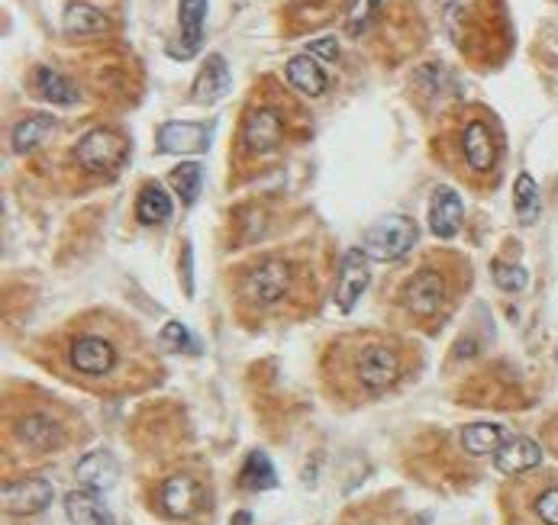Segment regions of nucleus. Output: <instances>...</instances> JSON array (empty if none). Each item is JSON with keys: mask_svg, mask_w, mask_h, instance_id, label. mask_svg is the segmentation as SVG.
<instances>
[{"mask_svg": "<svg viewBox=\"0 0 558 525\" xmlns=\"http://www.w3.org/2000/svg\"><path fill=\"white\" fill-rule=\"evenodd\" d=\"M200 184H204V168L194 165V162L171 171V187H175L178 197H181L184 203H194V200H197Z\"/></svg>", "mask_w": 558, "mask_h": 525, "instance_id": "cd10ccee", "label": "nucleus"}, {"mask_svg": "<svg viewBox=\"0 0 558 525\" xmlns=\"http://www.w3.org/2000/svg\"><path fill=\"white\" fill-rule=\"evenodd\" d=\"M75 158L94 174H113L126 162V139L113 129H91L78 139Z\"/></svg>", "mask_w": 558, "mask_h": 525, "instance_id": "423d86ee", "label": "nucleus"}, {"mask_svg": "<svg viewBox=\"0 0 558 525\" xmlns=\"http://www.w3.org/2000/svg\"><path fill=\"white\" fill-rule=\"evenodd\" d=\"M36 84H39V94H42V97H49L52 104H59V107L78 104V87L71 84L65 75H59V71H52V68H39V71H36Z\"/></svg>", "mask_w": 558, "mask_h": 525, "instance_id": "b1692460", "label": "nucleus"}, {"mask_svg": "<svg viewBox=\"0 0 558 525\" xmlns=\"http://www.w3.org/2000/svg\"><path fill=\"white\" fill-rule=\"evenodd\" d=\"M542 461V448L533 439H507V445L494 455V464L500 474H526Z\"/></svg>", "mask_w": 558, "mask_h": 525, "instance_id": "2eb2a0df", "label": "nucleus"}, {"mask_svg": "<svg viewBox=\"0 0 558 525\" xmlns=\"http://www.w3.org/2000/svg\"><path fill=\"white\" fill-rule=\"evenodd\" d=\"M62 26H65L68 36H97V33H107L110 20H107L100 10L88 7V4H71V7L65 10Z\"/></svg>", "mask_w": 558, "mask_h": 525, "instance_id": "aec40b11", "label": "nucleus"}, {"mask_svg": "<svg viewBox=\"0 0 558 525\" xmlns=\"http://www.w3.org/2000/svg\"><path fill=\"white\" fill-rule=\"evenodd\" d=\"M52 503V484L42 477L33 480H17V484L4 487V506L17 516H33L42 513Z\"/></svg>", "mask_w": 558, "mask_h": 525, "instance_id": "9d476101", "label": "nucleus"}, {"mask_svg": "<svg viewBox=\"0 0 558 525\" xmlns=\"http://www.w3.org/2000/svg\"><path fill=\"white\" fill-rule=\"evenodd\" d=\"M78 480L84 484V490H91V493H104L110 490L113 484H117V477H120V468H117V461H113L107 451H91V455H84L81 464L75 468Z\"/></svg>", "mask_w": 558, "mask_h": 525, "instance_id": "4468645a", "label": "nucleus"}, {"mask_svg": "<svg viewBox=\"0 0 558 525\" xmlns=\"http://www.w3.org/2000/svg\"><path fill=\"white\" fill-rule=\"evenodd\" d=\"M400 300H404V306L413 316H420V319L436 316L442 306H446V300H449L446 277H442L439 271H433V268H423L404 284V290H400Z\"/></svg>", "mask_w": 558, "mask_h": 525, "instance_id": "6e6552de", "label": "nucleus"}, {"mask_svg": "<svg viewBox=\"0 0 558 525\" xmlns=\"http://www.w3.org/2000/svg\"><path fill=\"white\" fill-rule=\"evenodd\" d=\"M139 223H146V226H159L165 223L168 216H171V197L165 194V187L159 184H149L146 191L139 194Z\"/></svg>", "mask_w": 558, "mask_h": 525, "instance_id": "393cba45", "label": "nucleus"}, {"mask_svg": "<svg viewBox=\"0 0 558 525\" xmlns=\"http://www.w3.org/2000/svg\"><path fill=\"white\" fill-rule=\"evenodd\" d=\"M210 145V126L204 123H165L159 129V149L168 155H194Z\"/></svg>", "mask_w": 558, "mask_h": 525, "instance_id": "9b49d317", "label": "nucleus"}, {"mask_svg": "<svg viewBox=\"0 0 558 525\" xmlns=\"http://www.w3.org/2000/svg\"><path fill=\"white\" fill-rule=\"evenodd\" d=\"M284 136H288V123H284V110L278 104H259L246 113L242 120V149L252 158H268L275 155Z\"/></svg>", "mask_w": 558, "mask_h": 525, "instance_id": "20e7f679", "label": "nucleus"}, {"mask_svg": "<svg viewBox=\"0 0 558 525\" xmlns=\"http://www.w3.org/2000/svg\"><path fill=\"white\" fill-rule=\"evenodd\" d=\"M378 7H381V0H352V7L346 13V33L349 36H362L365 29L375 23Z\"/></svg>", "mask_w": 558, "mask_h": 525, "instance_id": "c85d7f7f", "label": "nucleus"}, {"mask_svg": "<svg viewBox=\"0 0 558 525\" xmlns=\"http://www.w3.org/2000/svg\"><path fill=\"white\" fill-rule=\"evenodd\" d=\"M294 265L284 258H268L262 265H255L252 271H246L239 284L242 303L252 306V310H275L284 300H288L291 287H294Z\"/></svg>", "mask_w": 558, "mask_h": 525, "instance_id": "7ed1b4c3", "label": "nucleus"}, {"mask_svg": "<svg viewBox=\"0 0 558 525\" xmlns=\"http://www.w3.org/2000/svg\"><path fill=\"white\" fill-rule=\"evenodd\" d=\"M533 516L539 525H558V487H542L533 500Z\"/></svg>", "mask_w": 558, "mask_h": 525, "instance_id": "c756f323", "label": "nucleus"}, {"mask_svg": "<svg viewBox=\"0 0 558 525\" xmlns=\"http://www.w3.org/2000/svg\"><path fill=\"white\" fill-rule=\"evenodd\" d=\"M368 287V255L365 249H349L342 258V271H339V287H336V306L342 313H352L359 297Z\"/></svg>", "mask_w": 558, "mask_h": 525, "instance_id": "1a4fd4ad", "label": "nucleus"}, {"mask_svg": "<svg viewBox=\"0 0 558 525\" xmlns=\"http://www.w3.org/2000/svg\"><path fill=\"white\" fill-rule=\"evenodd\" d=\"M513 203H517V216L523 223H533L539 216V191L529 174H520L517 184H513Z\"/></svg>", "mask_w": 558, "mask_h": 525, "instance_id": "bb28decb", "label": "nucleus"}, {"mask_svg": "<svg viewBox=\"0 0 558 525\" xmlns=\"http://www.w3.org/2000/svg\"><path fill=\"white\" fill-rule=\"evenodd\" d=\"M17 435L30 448H36V451H49V448H55V445L62 442L59 426H55V422L49 416H42V413H33V416L20 419Z\"/></svg>", "mask_w": 558, "mask_h": 525, "instance_id": "6ab92c4d", "label": "nucleus"}, {"mask_svg": "<svg viewBox=\"0 0 558 525\" xmlns=\"http://www.w3.org/2000/svg\"><path fill=\"white\" fill-rule=\"evenodd\" d=\"M226 91H230V68H226L223 55H213L207 58V65L200 68V75L191 87V97L197 104H213V100H220Z\"/></svg>", "mask_w": 558, "mask_h": 525, "instance_id": "dca6fc26", "label": "nucleus"}, {"mask_svg": "<svg viewBox=\"0 0 558 525\" xmlns=\"http://www.w3.org/2000/svg\"><path fill=\"white\" fill-rule=\"evenodd\" d=\"M55 129V120L49 113H36V116H26L17 126H13V149L17 152H30L36 145H42L49 133Z\"/></svg>", "mask_w": 558, "mask_h": 525, "instance_id": "5701e85b", "label": "nucleus"}, {"mask_svg": "<svg viewBox=\"0 0 558 525\" xmlns=\"http://www.w3.org/2000/svg\"><path fill=\"white\" fill-rule=\"evenodd\" d=\"M275 468H271V461L262 455V451H252V455L246 458V468H242L239 474V484L246 490H268L275 487Z\"/></svg>", "mask_w": 558, "mask_h": 525, "instance_id": "a878e982", "label": "nucleus"}, {"mask_svg": "<svg viewBox=\"0 0 558 525\" xmlns=\"http://www.w3.org/2000/svg\"><path fill=\"white\" fill-rule=\"evenodd\" d=\"M159 500H162L165 516H171V519H188L194 509H197V503H200V487H197V480L178 474V477L165 480Z\"/></svg>", "mask_w": 558, "mask_h": 525, "instance_id": "ddd939ff", "label": "nucleus"}, {"mask_svg": "<svg viewBox=\"0 0 558 525\" xmlns=\"http://www.w3.org/2000/svg\"><path fill=\"white\" fill-rule=\"evenodd\" d=\"M494 284L500 290H523L526 287V271L520 265H504V261H497L494 265Z\"/></svg>", "mask_w": 558, "mask_h": 525, "instance_id": "7c9ffc66", "label": "nucleus"}, {"mask_svg": "<svg viewBox=\"0 0 558 525\" xmlns=\"http://www.w3.org/2000/svg\"><path fill=\"white\" fill-rule=\"evenodd\" d=\"M162 342L171 345V348H181V352H188V348H191V335H188V329H184L181 323H168L165 332H162Z\"/></svg>", "mask_w": 558, "mask_h": 525, "instance_id": "2f4dec72", "label": "nucleus"}, {"mask_svg": "<svg viewBox=\"0 0 558 525\" xmlns=\"http://www.w3.org/2000/svg\"><path fill=\"white\" fill-rule=\"evenodd\" d=\"M307 52H310L313 58H317V62H320V58H326V62H336V58H339V42H336L333 36H326V39L310 42Z\"/></svg>", "mask_w": 558, "mask_h": 525, "instance_id": "473e14b6", "label": "nucleus"}, {"mask_svg": "<svg viewBox=\"0 0 558 525\" xmlns=\"http://www.w3.org/2000/svg\"><path fill=\"white\" fill-rule=\"evenodd\" d=\"M288 81L291 87H297L300 94H310V97H320L326 91V71L320 68V62L313 55H294L288 62Z\"/></svg>", "mask_w": 558, "mask_h": 525, "instance_id": "a211bd4d", "label": "nucleus"}, {"mask_svg": "<svg viewBox=\"0 0 558 525\" xmlns=\"http://www.w3.org/2000/svg\"><path fill=\"white\" fill-rule=\"evenodd\" d=\"M342 358H346L349 381L365 393H381L397 384L404 371V352L384 332L352 335L342 342Z\"/></svg>", "mask_w": 558, "mask_h": 525, "instance_id": "f257e3e1", "label": "nucleus"}, {"mask_svg": "<svg viewBox=\"0 0 558 525\" xmlns=\"http://www.w3.org/2000/svg\"><path fill=\"white\" fill-rule=\"evenodd\" d=\"M455 152H459V162L465 165L468 178L488 181L500 178V142L494 126L484 120V116H468L462 120L459 133H455Z\"/></svg>", "mask_w": 558, "mask_h": 525, "instance_id": "f03ea898", "label": "nucleus"}, {"mask_svg": "<svg viewBox=\"0 0 558 525\" xmlns=\"http://www.w3.org/2000/svg\"><path fill=\"white\" fill-rule=\"evenodd\" d=\"M65 516L71 525H113L107 506L91 490H75L65 497Z\"/></svg>", "mask_w": 558, "mask_h": 525, "instance_id": "f3484780", "label": "nucleus"}, {"mask_svg": "<svg viewBox=\"0 0 558 525\" xmlns=\"http://www.w3.org/2000/svg\"><path fill=\"white\" fill-rule=\"evenodd\" d=\"M462 445L471 455H497L507 445V435L500 426H491V422H475V426L462 429Z\"/></svg>", "mask_w": 558, "mask_h": 525, "instance_id": "412c9836", "label": "nucleus"}, {"mask_svg": "<svg viewBox=\"0 0 558 525\" xmlns=\"http://www.w3.org/2000/svg\"><path fill=\"white\" fill-rule=\"evenodd\" d=\"M68 361H71V368H75L78 374H84V377H107L113 368H117L120 352L110 339H104V335L84 332L71 342Z\"/></svg>", "mask_w": 558, "mask_h": 525, "instance_id": "0eeeda50", "label": "nucleus"}, {"mask_svg": "<svg viewBox=\"0 0 558 525\" xmlns=\"http://www.w3.org/2000/svg\"><path fill=\"white\" fill-rule=\"evenodd\" d=\"M204 17H207V0H181V42L188 55L200 49V39H204Z\"/></svg>", "mask_w": 558, "mask_h": 525, "instance_id": "4be33fe9", "label": "nucleus"}, {"mask_svg": "<svg viewBox=\"0 0 558 525\" xmlns=\"http://www.w3.org/2000/svg\"><path fill=\"white\" fill-rule=\"evenodd\" d=\"M462 226V200L455 191L439 187L429 200V229L436 232L439 239H452Z\"/></svg>", "mask_w": 558, "mask_h": 525, "instance_id": "f8f14e48", "label": "nucleus"}, {"mask_svg": "<svg viewBox=\"0 0 558 525\" xmlns=\"http://www.w3.org/2000/svg\"><path fill=\"white\" fill-rule=\"evenodd\" d=\"M420 242V229L407 216H388L378 226L368 229L365 236V255L375 261H397L404 258L413 245Z\"/></svg>", "mask_w": 558, "mask_h": 525, "instance_id": "39448f33", "label": "nucleus"}]
</instances>
